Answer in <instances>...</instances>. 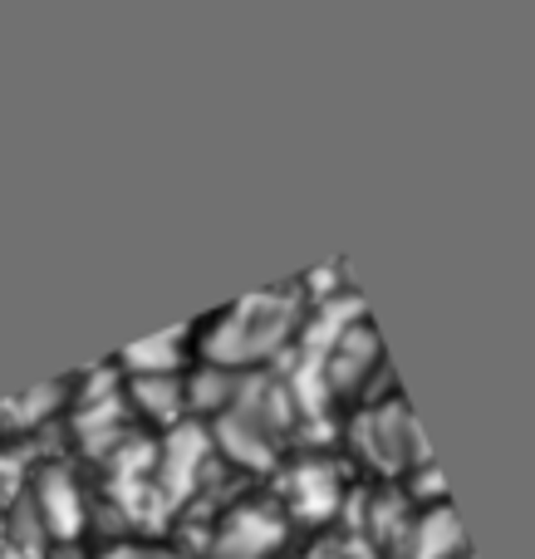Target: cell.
Wrapping results in <instances>:
<instances>
[{"instance_id":"cell-1","label":"cell","mask_w":535,"mask_h":559,"mask_svg":"<svg viewBox=\"0 0 535 559\" xmlns=\"http://www.w3.org/2000/svg\"><path fill=\"white\" fill-rule=\"evenodd\" d=\"M305 295L300 285L261 289V295L236 299L231 309L202 329V364L231 368V373H261L285 348H295L305 329Z\"/></svg>"},{"instance_id":"cell-8","label":"cell","mask_w":535,"mask_h":559,"mask_svg":"<svg viewBox=\"0 0 535 559\" xmlns=\"http://www.w3.org/2000/svg\"><path fill=\"white\" fill-rule=\"evenodd\" d=\"M35 515L39 525H45V535H79L84 531V491H79V481L69 476V466H45V472L35 476Z\"/></svg>"},{"instance_id":"cell-9","label":"cell","mask_w":535,"mask_h":559,"mask_svg":"<svg viewBox=\"0 0 535 559\" xmlns=\"http://www.w3.org/2000/svg\"><path fill=\"white\" fill-rule=\"evenodd\" d=\"M467 550V535H462L457 515L442 506H418V521H413L408 540H403L399 559H462Z\"/></svg>"},{"instance_id":"cell-6","label":"cell","mask_w":535,"mask_h":559,"mask_svg":"<svg viewBox=\"0 0 535 559\" xmlns=\"http://www.w3.org/2000/svg\"><path fill=\"white\" fill-rule=\"evenodd\" d=\"M344 506V472L330 456H300V462L285 472V511L295 521H330Z\"/></svg>"},{"instance_id":"cell-13","label":"cell","mask_w":535,"mask_h":559,"mask_svg":"<svg viewBox=\"0 0 535 559\" xmlns=\"http://www.w3.org/2000/svg\"><path fill=\"white\" fill-rule=\"evenodd\" d=\"M305 559H379V555H373V545L364 540L354 525H340V531H324L320 540L305 550Z\"/></svg>"},{"instance_id":"cell-2","label":"cell","mask_w":535,"mask_h":559,"mask_svg":"<svg viewBox=\"0 0 535 559\" xmlns=\"http://www.w3.org/2000/svg\"><path fill=\"white\" fill-rule=\"evenodd\" d=\"M295 423H300V407H295L285 378L271 373H246L236 403L216 417L212 427V447H222L236 466L246 472H271L281 462L285 442H290Z\"/></svg>"},{"instance_id":"cell-11","label":"cell","mask_w":535,"mask_h":559,"mask_svg":"<svg viewBox=\"0 0 535 559\" xmlns=\"http://www.w3.org/2000/svg\"><path fill=\"white\" fill-rule=\"evenodd\" d=\"M187 329H167V334H153V338H138V344L123 348L118 364L128 368L133 378H157V373H182L187 364Z\"/></svg>"},{"instance_id":"cell-10","label":"cell","mask_w":535,"mask_h":559,"mask_svg":"<svg viewBox=\"0 0 535 559\" xmlns=\"http://www.w3.org/2000/svg\"><path fill=\"white\" fill-rule=\"evenodd\" d=\"M123 397L138 407L143 417L163 423L167 432L182 427V413H187V378L182 373H157V378H128Z\"/></svg>"},{"instance_id":"cell-14","label":"cell","mask_w":535,"mask_h":559,"mask_svg":"<svg viewBox=\"0 0 535 559\" xmlns=\"http://www.w3.org/2000/svg\"><path fill=\"white\" fill-rule=\"evenodd\" d=\"M59 393H64V388H35V393H25L20 403H5V407H0V417H5L10 427H35L39 417L59 407Z\"/></svg>"},{"instance_id":"cell-5","label":"cell","mask_w":535,"mask_h":559,"mask_svg":"<svg viewBox=\"0 0 535 559\" xmlns=\"http://www.w3.org/2000/svg\"><path fill=\"white\" fill-rule=\"evenodd\" d=\"M206 462H212V432L197 423H182L163 437L157 447V462H153V481H157V496L163 506H182L197 486L206 481Z\"/></svg>"},{"instance_id":"cell-15","label":"cell","mask_w":535,"mask_h":559,"mask_svg":"<svg viewBox=\"0 0 535 559\" xmlns=\"http://www.w3.org/2000/svg\"><path fill=\"white\" fill-rule=\"evenodd\" d=\"M98 559H182L177 550H163V545H114Z\"/></svg>"},{"instance_id":"cell-7","label":"cell","mask_w":535,"mask_h":559,"mask_svg":"<svg viewBox=\"0 0 535 559\" xmlns=\"http://www.w3.org/2000/svg\"><path fill=\"white\" fill-rule=\"evenodd\" d=\"M413 521H418V506H413V496L383 486V491L364 496L359 515H354L349 525L373 545V555H399L403 540H408V531H413Z\"/></svg>"},{"instance_id":"cell-12","label":"cell","mask_w":535,"mask_h":559,"mask_svg":"<svg viewBox=\"0 0 535 559\" xmlns=\"http://www.w3.org/2000/svg\"><path fill=\"white\" fill-rule=\"evenodd\" d=\"M241 383H246V373H231V368L202 364L192 378H187V407H192V413H206V417L216 423V417H222L226 407L236 403Z\"/></svg>"},{"instance_id":"cell-3","label":"cell","mask_w":535,"mask_h":559,"mask_svg":"<svg viewBox=\"0 0 535 559\" xmlns=\"http://www.w3.org/2000/svg\"><path fill=\"white\" fill-rule=\"evenodd\" d=\"M349 447L373 476L393 481V476H413L428 466V442H423L418 423H413L408 403L399 393L373 397L359 417L349 423Z\"/></svg>"},{"instance_id":"cell-4","label":"cell","mask_w":535,"mask_h":559,"mask_svg":"<svg viewBox=\"0 0 535 559\" xmlns=\"http://www.w3.org/2000/svg\"><path fill=\"white\" fill-rule=\"evenodd\" d=\"M290 540V515L271 501H246L222 515L206 559H275Z\"/></svg>"}]
</instances>
